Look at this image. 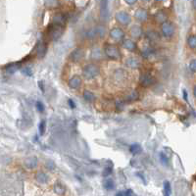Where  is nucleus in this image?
<instances>
[{"instance_id":"obj_26","label":"nucleus","mask_w":196,"mask_h":196,"mask_svg":"<svg viewBox=\"0 0 196 196\" xmlns=\"http://www.w3.org/2000/svg\"><path fill=\"white\" fill-rule=\"evenodd\" d=\"M19 67H20L19 63H12V64H10V65L6 66V70L10 73H13L14 71H16Z\"/></svg>"},{"instance_id":"obj_5","label":"nucleus","mask_w":196,"mask_h":196,"mask_svg":"<svg viewBox=\"0 0 196 196\" xmlns=\"http://www.w3.org/2000/svg\"><path fill=\"white\" fill-rule=\"evenodd\" d=\"M162 33L166 37H171L174 33V25L169 22H164L162 25Z\"/></svg>"},{"instance_id":"obj_36","label":"nucleus","mask_w":196,"mask_h":196,"mask_svg":"<svg viewBox=\"0 0 196 196\" xmlns=\"http://www.w3.org/2000/svg\"><path fill=\"white\" fill-rule=\"evenodd\" d=\"M193 94H194V96L196 97V86H194V88H193Z\"/></svg>"},{"instance_id":"obj_6","label":"nucleus","mask_w":196,"mask_h":196,"mask_svg":"<svg viewBox=\"0 0 196 196\" xmlns=\"http://www.w3.org/2000/svg\"><path fill=\"white\" fill-rule=\"evenodd\" d=\"M108 2L109 0H101L100 2V16L102 21H107L108 19Z\"/></svg>"},{"instance_id":"obj_13","label":"nucleus","mask_w":196,"mask_h":196,"mask_svg":"<svg viewBox=\"0 0 196 196\" xmlns=\"http://www.w3.org/2000/svg\"><path fill=\"white\" fill-rule=\"evenodd\" d=\"M135 18H136L138 21H140V22H143V21L147 19V11L143 8L137 9L136 12H135Z\"/></svg>"},{"instance_id":"obj_17","label":"nucleus","mask_w":196,"mask_h":196,"mask_svg":"<svg viewBox=\"0 0 196 196\" xmlns=\"http://www.w3.org/2000/svg\"><path fill=\"white\" fill-rule=\"evenodd\" d=\"M46 51H47V46L45 43H40L38 44V48H37V57L39 58H43L44 55L46 54Z\"/></svg>"},{"instance_id":"obj_37","label":"nucleus","mask_w":196,"mask_h":196,"mask_svg":"<svg viewBox=\"0 0 196 196\" xmlns=\"http://www.w3.org/2000/svg\"><path fill=\"white\" fill-rule=\"evenodd\" d=\"M193 7L196 9V0H193Z\"/></svg>"},{"instance_id":"obj_16","label":"nucleus","mask_w":196,"mask_h":196,"mask_svg":"<svg viewBox=\"0 0 196 196\" xmlns=\"http://www.w3.org/2000/svg\"><path fill=\"white\" fill-rule=\"evenodd\" d=\"M130 34H131V37H134V38H138V37H141V34H142V30H141V28L140 27H138V26H134L133 27V28L130 30Z\"/></svg>"},{"instance_id":"obj_33","label":"nucleus","mask_w":196,"mask_h":196,"mask_svg":"<svg viewBox=\"0 0 196 196\" xmlns=\"http://www.w3.org/2000/svg\"><path fill=\"white\" fill-rule=\"evenodd\" d=\"M124 1H126L129 5H133V4H134V3L137 1V0H124Z\"/></svg>"},{"instance_id":"obj_12","label":"nucleus","mask_w":196,"mask_h":196,"mask_svg":"<svg viewBox=\"0 0 196 196\" xmlns=\"http://www.w3.org/2000/svg\"><path fill=\"white\" fill-rule=\"evenodd\" d=\"M126 65L129 68H131V69H137L140 66V62L139 60L134 58V57H130V58L127 59Z\"/></svg>"},{"instance_id":"obj_10","label":"nucleus","mask_w":196,"mask_h":196,"mask_svg":"<svg viewBox=\"0 0 196 196\" xmlns=\"http://www.w3.org/2000/svg\"><path fill=\"white\" fill-rule=\"evenodd\" d=\"M110 35H111V37L114 38V39H117V40H120V39H123L124 37V33L122 28H115L111 30L110 31Z\"/></svg>"},{"instance_id":"obj_29","label":"nucleus","mask_w":196,"mask_h":196,"mask_svg":"<svg viewBox=\"0 0 196 196\" xmlns=\"http://www.w3.org/2000/svg\"><path fill=\"white\" fill-rule=\"evenodd\" d=\"M189 69L192 71V72L196 73V59L192 60V61L190 62V64H189Z\"/></svg>"},{"instance_id":"obj_7","label":"nucleus","mask_w":196,"mask_h":196,"mask_svg":"<svg viewBox=\"0 0 196 196\" xmlns=\"http://www.w3.org/2000/svg\"><path fill=\"white\" fill-rule=\"evenodd\" d=\"M84 56V51L81 48H77L76 50H74L70 55V59L73 62H78L83 58Z\"/></svg>"},{"instance_id":"obj_19","label":"nucleus","mask_w":196,"mask_h":196,"mask_svg":"<svg viewBox=\"0 0 196 196\" xmlns=\"http://www.w3.org/2000/svg\"><path fill=\"white\" fill-rule=\"evenodd\" d=\"M103 186H104V188L107 190H112V189H114V187H115V183H114L113 180L108 179V180H104V183H103Z\"/></svg>"},{"instance_id":"obj_1","label":"nucleus","mask_w":196,"mask_h":196,"mask_svg":"<svg viewBox=\"0 0 196 196\" xmlns=\"http://www.w3.org/2000/svg\"><path fill=\"white\" fill-rule=\"evenodd\" d=\"M63 26H60V25L57 24H52L50 25L47 30H46V37H47L50 40H57L58 38L63 34Z\"/></svg>"},{"instance_id":"obj_3","label":"nucleus","mask_w":196,"mask_h":196,"mask_svg":"<svg viewBox=\"0 0 196 196\" xmlns=\"http://www.w3.org/2000/svg\"><path fill=\"white\" fill-rule=\"evenodd\" d=\"M99 72H100V71H99V68L97 66L93 65V64H88V65H86L83 68V74L85 78L90 80V78H93L97 76Z\"/></svg>"},{"instance_id":"obj_32","label":"nucleus","mask_w":196,"mask_h":196,"mask_svg":"<svg viewBox=\"0 0 196 196\" xmlns=\"http://www.w3.org/2000/svg\"><path fill=\"white\" fill-rule=\"evenodd\" d=\"M68 102H69V105L72 107V108H76V105H75V102L72 100V99H69L68 100Z\"/></svg>"},{"instance_id":"obj_18","label":"nucleus","mask_w":196,"mask_h":196,"mask_svg":"<svg viewBox=\"0 0 196 196\" xmlns=\"http://www.w3.org/2000/svg\"><path fill=\"white\" fill-rule=\"evenodd\" d=\"M44 4L47 8H56L59 6V0H44Z\"/></svg>"},{"instance_id":"obj_4","label":"nucleus","mask_w":196,"mask_h":196,"mask_svg":"<svg viewBox=\"0 0 196 196\" xmlns=\"http://www.w3.org/2000/svg\"><path fill=\"white\" fill-rule=\"evenodd\" d=\"M116 20L118 21V23H120L121 25H123V26H127V25H130L131 22L130 16L127 12H124V11L118 12L116 14Z\"/></svg>"},{"instance_id":"obj_27","label":"nucleus","mask_w":196,"mask_h":196,"mask_svg":"<svg viewBox=\"0 0 196 196\" xmlns=\"http://www.w3.org/2000/svg\"><path fill=\"white\" fill-rule=\"evenodd\" d=\"M171 184L169 181H165V183H164V193L165 195H170L171 194Z\"/></svg>"},{"instance_id":"obj_9","label":"nucleus","mask_w":196,"mask_h":196,"mask_svg":"<svg viewBox=\"0 0 196 196\" xmlns=\"http://www.w3.org/2000/svg\"><path fill=\"white\" fill-rule=\"evenodd\" d=\"M140 84L143 86H150L151 84L154 83V78L149 74H144L140 77Z\"/></svg>"},{"instance_id":"obj_38","label":"nucleus","mask_w":196,"mask_h":196,"mask_svg":"<svg viewBox=\"0 0 196 196\" xmlns=\"http://www.w3.org/2000/svg\"><path fill=\"white\" fill-rule=\"evenodd\" d=\"M143 2H148V1H150V0H142Z\"/></svg>"},{"instance_id":"obj_11","label":"nucleus","mask_w":196,"mask_h":196,"mask_svg":"<svg viewBox=\"0 0 196 196\" xmlns=\"http://www.w3.org/2000/svg\"><path fill=\"white\" fill-rule=\"evenodd\" d=\"M81 85V78L78 76H74L69 81V86L73 89H77L80 88Z\"/></svg>"},{"instance_id":"obj_15","label":"nucleus","mask_w":196,"mask_h":196,"mask_svg":"<svg viewBox=\"0 0 196 196\" xmlns=\"http://www.w3.org/2000/svg\"><path fill=\"white\" fill-rule=\"evenodd\" d=\"M123 44L124 46V48H127L130 51H134L135 48H136V44L133 40H130V39H124Z\"/></svg>"},{"instance_id":"obj_24","label":"nucleus","mask_w":196,"mask_h":196,"mask_svg":"<svg viewBox=\"0 0 196 196\" xmlns=\"http://www.w3.org/2000/svg\"><path fill=\"white\" fill-rule=\"evenodd\" d=\"M147 37H148L149 40H151V41L159 40V35L157 34L155 31H148V33H147Z\"/></svg>"},{"instance_id":"obj_31","label":"nucleus","mask_w":196,"mask_h":196,"mask_svg":"<svg viewBox=\"0 0 196 196\" xmlns=\"http://www.w3.org/2000/svg\"><path fill=\"white\" fill-rule=\"evenodd\" d=\"M161 160H162V162H163V163L165 162V164H168V160H167V157H166L165 155H164L163 153L161 154Z\"/></svg>"},{"instance_id":"obj_14","label":"nucleus","mask_w":196,"mask_h":196,"mask_svg":"<svg viewBox=\"0 0 196 196\" xmlns=\"http://www.w3.org/2000/svg\"><path fill=\"white\" fill-rule=\"evenodd\" d=\"M25 165L27 166V168H35L37 166V159L35 157H30L25 161Z\"/></svg>"},{"instance_id":"obj_20","label":"nucleus","mask_w":196,"mask_h":196,"mask_svg":"<svg viewBox=\"0 0 196 196\" xmlns=\"http://www.w3.org/2000/svg\"><path fill=\"white\" fill-rule=\"evenodd\" d=\"M35 177H37L38 183H47V176H46V174L44 173H42V172L37 173V176H35Z\"/></svg>"},{"instance_id":"obj_22","label":"nucleus","mask_w":196,"mask_h":196,"mask_svg":"<svg viewBox=\"0 0 196 196\" xmlns=\"http://www.w3.org/2000/svg\"><path fill=\"white\" fill-rule=\"evenodd\" d=\"M83 97H84V99L86 101H88V102H92L95 99V96H94V94L92 93L91 91H88V90H85L84 91V93H83Z\"/></svg>"},{"instance_id":"obj_2","label":"nucleus","mask_w":196,"mask_h":196,"mask_svg":"<svg viewBox=\"0 0 196 196\" xmlns=\"http://www.w3.org/2000/svg\"><path fill=\"white\" fill-rule=\"evenodd\" d=\"M105 54L112 60H118L121 58V52L119 48L114 44H107L105 46Z\"/></svg>"},{"instance_id":"obj_30","label":"nucleus","mask_w":196,"mask_h":196,"mask_svg":"<svg viewBox=\"0 0 196 196\" xmlns=\"http://www.w3.org/2000/svg\"><path fill=\"white\" fill-rule=\"evenodd\" d=\"M37 110L40 113H43V111H44V105L42 104V103L40 102V101H38L37 103Z\"/></svg>"},{"instance_id":"obj_21","label":"nucleus","mask_w":196,"mask_h":196,"mask_svg":"<svg viewBox=\"0 0 196 196\" xmlns=\"http://www.w3.org/2000/svg\"><path fill=\"white\" fill-rule=\"evenodd\" d=\"M130 150L133 155H137V154H140V153L142 152V148L139 144H133L130 146Z\"/></svg>"},{"instance_id":"obj_39","label":"nucleus","mask_w":196,"mask_h":196,"mask_svg":"<svg viewBox=\"0 0 196 196\" xmlns=\"http://www.w3.org/2000/svg\"><path fill=\"white\" fill-rule=\"evenodd\" d=\"M157 1H159V2H161V1H164V0H157Z\"/></svg>"},{"instance_id":"obj_25","label":"nucleus","mask_w":196,"mask_h":196,"mask_svg":"<svg viewBox=\"0 0 196 196\" xmlns=\"http://www.w3.org/2000/svg\"><path fill=\"white\" fill-rule=\"evenodd\" d=\"M187 43L191 48H196V35H191L187 39Z\"/></svg>"},{"instance_id":"obj_28","label":"nucleus","mask_w":196,"mask_h":196,"mask_svg":"<svg viewBox=\"0 0 196 196\" xmlns=\"http://www.w3.org/2000/svg\"><path fill=\"white\" fill-rule=\"evenodd\" d=\"M45 126H46V123L45 121H42V122L39 124V133L41 135L44 133V130H45Z\"/></svg>"},{"instance_id":"obj_8","label":"nucleus","mask_w":196,"mask_h":196,"mask_svg":"<svg viewBox=\"0 0 196 196\" xmlns=\"http://www.w3.org/2000/svg\"><path fill=\"white\" fill-rule=\"evenodd\" d=\"M67 22V16L64 13H56L53 16V23L60 25V26H65V24Z\"/></svg>"},{"instance_id":"obj_34","label":"nucleus","mask_w":196,"mask_h":196,"mask_svg":"<svg viewBox=\"0 0 196 196\" xmlns=\"http://www.w3.org/2000/svg\"><path fill=\"white\" fill-rule=\"evenodd\" d=\"M38 84L40 85V89H41L42 91H43L44 89H43V85H42V81H39V83H38Z\"/></svg>"},{"instance_id":"obj_35","label":"nucleus","mask_w":196,"mask_h":196,"mask_svg":"<svg viewBox=\"0 0 196 196\" xmlns=\"http://www.w3.org/2000/svg\"><path fill=\"white\" fill-rule=\"evenodd\" d=\"M183 95H184L185 100H187V94H186V91H185V90H183Z\"/></svg>"},{"instance_id":"obj_23","label":"nucleus","mask_w":196,"mask_h":196,"mask_svg":"<svg viewBox=\"0 0 196 196\" xmlns=\"http://www.w3.org/2000/svg\"><path fill=\"white\" fill-rule=\"evenodd\" d=\"M155 19L158 21V22L160 23H164V22H166V19H167V17H166V14L162 12V11H160L156 14V16H155Z\"/></svg>"}]
</instances>
